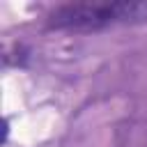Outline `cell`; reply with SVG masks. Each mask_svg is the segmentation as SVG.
<instances>
[{"mask_svg": "<svg viewBox=\"0 0 147 147\" xmlns=\"http://www.w3.org/2000/svg\"><path fill=\"white\" fill-rule=\"evenodd\" d=\"M147 21V0L140 2H71L62 5L51 14L48 25L57 30H101L117 23Z\"/></svg>", "mask_w": 147, "mask_h": 147, "instance_id": "1", "label": "cell"}]
</instances>
